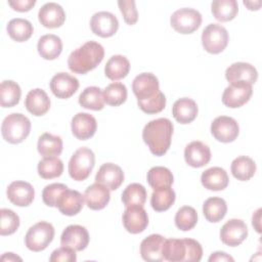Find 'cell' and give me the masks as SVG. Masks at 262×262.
<instances>
[{
  "label": "cell",
  "instance_id": "6da1fadb",
  "mask_svg": "<svg viewBox=\"0 0 262 262\" xmlns=\"http://www.w3.org/2000/svg\"><path fill=\"white\" fill-rule=\"evenodd\" d=\"M173 129L172 122L167 118L151 120L144 126L142 139L152 155L161 157L168 151L171 145Z\"/></svg>",
  "mask_w": 262,
  "mask_h": 262
},
{
  "label": "cell",
  "instance_id": "7a4b0ae2",
  "mask_svg": "<svg viewBox=\"0 0 262 262\" xmlns=\"http://www.w3.org/2000/svg\"><path fill=\"white\" fill-rule=\"evenodd\" d=\"M104 49L95 41H87L70 54L68 58L69 69L75 74H86L94 70L103 59Z\"/></svg>",
  "mask_w": 262,
  "mask_h": 262
},
{
  "label": "cell",
  "instance_id": "3957f363",
  "mask_svg": "<svg viewBox=\"0 0 262 262\" xmlns=\"http://www.w3.org/2000/svg\"><path fill=\"white\" fill-rule=\"evenodd\" d=\"M31 121L20 113H13L5 117L1 125V133L5 141L17 144L23 142L30 134Z\"/></svg>",
  "mask_w": 262,
  "mask_h": 262
},
{
  "label": "cell",
  "instance_id": "277c9868",
  "mask_svg": "<svg viewBox=\"0 0 262 262\" xmlns=\"http://www.w3.org/2000/svg\"><path fill=\"white\" fill-rule=\"evenodd\" d=\"M95 165L94 152L88 147L78 148L70 159L69 174L72 179L76 181H83L87 179Z\"/></svg>",
  "mask_w": 262,
  "mask_h": 262
},
{
  "label": "cell",
  "instance_id": "5b68a950",
  "mask_svg": "<svg viewBox=\"0 0 262 262\" xmlns=\"http://www.w3.org/2000/svg\"><path fill=\"white\" fill-rule=\"evenodd\" d=\"M54 227L51 223L40 221L29 228L25 236L26 247L33 252L45 250L54 237Z\"/></svg>",
  "mask_w": 262,
  "mask_h": 262
},
{
  "label": "cell",
  "instance_id": "8992f818",
  "mask_svg": "<svg viewBox=\"0 0 262 262\" xmlns=\"http://www.w3.org/2000/svg\"><path fill=\"white\" fill-rule=\"evenodd\" d=\"M228 40L227 30L219 24H210L203 30L202 45L209 53L218 54L222 52L226 48Z\"/></svg>",
  "mask_w": 262,
  "mask_h": 262
},
{
  "label": "cell",
  "instance_id": "52a82bcc",
  "mask_svg": "<svg viewBox=\"0 0 262 262\" xmlns=\"http://www.w3.org/2000/svg\"><path fill=\"white\" fill-rule=\"evenodd\" d=\"M172 28L180 34H191L202 24V14L193 8H180L173 12L170 17Z\"/></svg>",
  "mask_w": 262,
  "mask_h": 262
},
{
  "label": "cell",
  "instance_id": "ba28073f",
  "mask_svg": "<svg viewBox=\"0 0 262 262\" xmlns=\"http://www.w3.org/2000/svg\"><path fill=\"white\" fill-rule=\"evenodd\" d=\"M132 90L137 97V102L152 99L161 92L159 80L151 73H141L136 76L132 83Z\"/></svg>",
  "mask_w": 262,
  "mask_h": 262
},
{
  "label": "cell",
  "instance_id": "9c48e42d",
  "mask_svg": "<svg viewBox=\"0 0 262 262\" xmlns=\"http://www.w3.org/2000/svg\"><path fill=\"white\" fill-rule=\"evenodd\" d=\"M253 94V87L251 84L245 82L230 83L222 94V102L230 108L241 107L247 103Z\"/></svg>",
  "mask_w": 262,
  "mask_h": 262
},
{
  "label": "cell",
  "instance_id": "30bf717a",
  "mask_svg": "<svg viewBox=\"0 0 262 262\" xmlns=\"http://www.w3.org/2000/svg\"><path fill=\"white\" fill-rule=\"evenodd\" d=\"M211 133L214 138L223 143H229L236 139L239 133L237 122L227 116L215 118L211 124Z\"/></svg>",
  "mask_w": 262,
  "mask_h": 262
},
{
  "label": "cell",
  "instance_id": "8fae6325",
  "mask_svg": "<svg viewBox=\"0 0 262 262\" xmlns=\"http://www.w3.org/2000/svg\"><path fill=\"white\" fill-rule=\"evenodd\" d=\"M90 28L95 35L101 38H108L117 33L119 29V20L112 12L99 11L92 15L90 19Z\"/></svg>",
  "mask_w": 262,
  "mask_h": 262
},
{
  "label": "cell",
  "instance_id": "7c38bea8",
  "mask_svg": "<svg viewBox=\"0 0 262 262\" xmlns=\"http://www.w3.org/2000/svg\"><path fill=\"white\" fill-rule=\"evenodd\" d=\"M122 220L125 229L132 234H137L144 231L148 225L147 213L143 206L138 205L126 207Z\"/></svg>",
  "mask_w": 262,
  "mask_h": 262
},
{
  "label": "cell",
  "instance_id": "4fadbf2b",
  "mask_svg": "<svg viewBox=\"0 0 262 262\" xmlns=\"http://www.w3.org/2000/svg\"><path fill=\"white\" fill-rule=\"evenodd\" d=\"M248 236V227L241 219H230L223 224L220 230V239L229 247L241 245Z\"/></svg>",
  "mask_w": 262,
  "mask_h": 262
},
{
  "label": "cell",
  "instance_id": "5bb4252c",
  "mask_svg": "<svg viewBox=\"0 0 262 262\" xmlns=\"http://www.w3.org/2000/svg\"><path fill=\"white\" fill-rule=\"evenodd\" d=\"M6 194L7 199L14 206L27 207L33 203L35 198V190L31 183L16 180L8 185Z\"/></svg>",
  "mask_w": 262,
  "mask_h": 262
},
{
  "label": "cell",
  "instance_id": "9a60e30c",
  "mask_svg": "<svg viewBox=\"0 0 262 262\" xmlns=\"http://www.w3.org/2000/svg\"><path fill=\"white\" fill-rule=\"evenodd\" d=\"M78 88V79L68 73H57L52 77L50 81V89L57 98H70L77 92Z\"/></svg>",
  "mask_w": 262,
  "mask_h": 262
},
{
  "label": "cell",
  "instance_id": "2e32d148",
  "mask_svg": "<svg viewBox=\"0 0 262 262\" xmlns=\"http://www.w3.org/2000/svg\"><path fill=\"white\" fill-rule=\"evenodd\" d=\"M89 233L87 229L78 224H72L66 227L60 236L61 246L70 247L76 251H82L89 244Z\"/></svg>",
  "mask_w": 262,
  "mask_h": 262
},
{
  "label": "cell",
  "instance_id": "e0dca14e",
  "mask_svg": "<svg viewBox=\"0 0 262 262\" xmlns=\"http://www.w3.org/2000/svg\"><path fill=\"white\" fill-rule=\"evenodd\" d=\"M73 135L80 140L91 138L97 129L95 118L88 113H78L72 119L71 123Z\"/></svg>",
  "mask_w": 262,
  "mask_h": 262
},
{
  "label": "cell",
  "instance_id": "ac0fdd59",
  "mask_svg": "<svg viewBox=\"0 0 262 262\" xmlns=\"http://www.w3.org/2000/svg\"><path fill=\"white\" fill-rule=\"evenodd\" d=\"M95 181L104 185L110 190H116L124 181V172L118 165L105 163L98 169L95 175Z\"/></svg>",
  "mask_w": 262,
  "mask_h": 262
},
{
  "label": "cell",
  "instance_id": "d6986e66",
  "mask_svg": "<svg viewBox=\"0 0 262 262\" xmlns=\"http://www.w3.org/2000/svg\"><path fill=\"white\" fill-rule=\"evenodd\" d=\"M84 206V195L78 190L69 189L63 190L56 201V208L59 212L67 216H74L80 213Z\"/></svg>",
  "mask_w": 262,
  "mask_h": 262
},
{
  "label": "cell",
  "instance_id": "ffe728a7",
  "mask_svg": "<svg viewBox=\"0 0 262 262\" xmlns=\"http://www.w3.org/2000/svg\"><path fill=\"white\" fill-rule=\"evenodd\" d=\"M225 78L229 83L245 82L254 84L258 79V73L254 66L249 62H234L225 71Z\"/></svg>",
  "mask_w": 262,
  "mask_h": 262
},
{
  "label": "cell",
  "instance_id": "44dd1931",
  "mask_svg": "<svg viewBox=\"0 0 262 262\" xmlns=\"http://www.w3.org/2000/svg\"><path fill=\"white\" fill-rule=\"evenodd\" d=\"M185 162L193 168H201L207 165L211 160L210 147L202 141H191L184 149Z\"/></svg>",
  "mask_w": 262,
  "mask_h": 262
},
{
  "label": "cell",
  "instance_id": "7402d4cb",
  "mask_svg": "<svg viewBox=\"0 0 262 262\" xmlns=\"http://www.w3.org/2000/svg\"><path fill=\"white\" fill-rule=\"evenodd\" d=\"M38 18L41 25L45 28L55 29L63 25L66 20V13L59 4L55 2H48L39 9Z\"/></svg>",
  "mask_w": 262,
  "mask_h": 262
},
{
  "label": "cell",
  "instance_id": "603a6c76",
  "mask_svg": "<svg viewBox=\"0 0 262 262\" xmlns=\"http://www.w3.org/2000/svg\"><path fill=\"white\" fill-rule=\"evenodd\" d=\"M165 237L161 234H150L140 244V255L143 260L151 262L164 261L163 246Z\"/></svg>",
  "mask_w": 262,
  "mask_h": 262
},
{
  "label": "cell",
  "instance_id": "cb8c5ba5",
  "mask_svg": "<svg viewBox=\"0 0 262 262\" xmlns=\"http://www.w3.org/2000/svg\"><path fill=\"white\" fill-rule=\"evenodd\" d=\"M86 205L91 210H102L111 200L110 189L97 182L88 186L84 192Z\"/></svg>",
  "mask_w": 262,
  "mask_h": 262
},
{
  "label": "cell",
  "instance_id": "d4e9b609",
  "mask_svg": "<svg viewBox=\"0 0 262 262\" xmlns=\"http://www.w3.org/2000/svg\"><path fill=\"white\" fill-rule=\"evenodd\" d=\"M25 106L32 115L40 117L45 115L50 108V98L47 93L40 88L30 90L25 99Z\"/></svg>",
  "mask_w": 262,
  "mask_h": 262
},
{
  "label": "cell",
  "instance_id": "484cf974",
  "mask_svg": "<svg viewBox=\"0 0 262 262\" xmlns=\"http://www.w3.org/2000/svg\"><path fill=\"white\" fill-rule=\"evenodd\" d=\"M201 182L209 190H223L229 183L227 172L221 167H212L202 173Z\"/></svg>",
  "mask_w": 262,
  "mask_h": 262
},
{
  "label": "cell",
  "instance_id": "4316f807",
  "mask_svg": "<svg viewBox=\"0 0 262 262\" xmlns=\"http://www.w3.org/2000/svg\"><path fill=\"white\" fill-rule=\"evenodd\" d=\"M196 102L188 97H182L177 99L172 107V115L174 119L180 124H189L198 116Z\"/></svg>",
  "mask_w": 262,
  "mask_h": 262
},
{
  "label": "cell",
  "instance_id": "83f0119b",
  "mask_svg": "<svg viewBox=\"0 0 262 262\" xmlns=\"http://www.w3.org/2000/svg\"><path fill=\"white\" fill-rule=\"evenodd\" d=\"M37 49L41 57L47 60H53L57 58L62 51L61 39L56 35L46 34L39 39Z\"/></svg>",
  "mask_w": 262,
  "mask_h": 262
},
{
  "label": "cell",
  "instance_id": "f1b7e54d",
  "mask_svg": "<svg viewBox=\"0 0 262 262\" xmlns=\"http://www.w3.org/2000/svg\"><path fill=\"white\" fill-rule=\"evenodd\" d=\"M130 71V62L127 57L121 54L113 55L104 67L105 76L112 80L117 81L125 78Z\"/></svg>",
  "mask_w": 262,
  "mask_h": 262
},
{
  "label": "cell",
  "instance_id": "f546056e",
  "mask_svg": "<svg viewBox=\"0 0 262 262\" xmlns=\"http://www.w3.org/2000/svg\"><path fill=\"white\" fill-rule=\"evenodd\" d=\"M38 152L43 157H58L62 151V139L51 133H43L37 143Z\"/></svg>",
  "mask_w": 262,
  "mask_h": 262
},
{
  "label": "cell",
  "instance_id": "4dcf8cb0",
  "mask_svg": "<svg viewBox=\"0 0 262 262\" xmlns=\"http://www.w3.org/2000/svg\"><path fill=\"white\" fill-rule=\"evenodd\" d=\"M231 174L239 181L250 180L256 172V164L253 159L247 156L235 158L230 166Z\"/></svg>",
  "mask_w": 262,
  "mask_h": 262
},
{
  "label": "cell",
  "instance_id": "1f68e13d",
  "mask_svg": "<svg viewBox=\"0 0 262 262\" xmlns=\"http://www.w3.org/2000/svg\"><path fill=\"white\" fill-rule=\"evenodd\" d=\"M227 212L226 202L222 198L213 196L205 201L203 205V213L205 218L212 223L221 221Z\"/></svg>",
  "mask_w": 262,
  "mask_h": 262
},
{
  "label": "cell",
  "instance_id": "d6a6232c",
  "mask_svg": "<svg viewBox=\"0 0 262 262\" xmlns=\"http://www.w3.org/2000/svg\"><path fill=\"white\" fill-rule=\"evenodd\" d=\"M6 30L9 37L16 42H25L29 40L34 32L31 21L20 17L9 20Z\"/></svg>",
  "mask_w": 262,
  "mask_h": 262
},
{
  "label": "cell",
  "instance_id": "836d02e7",
  "mask_svg": "<svg viewBox=\"0 0 262 262\" xmlns=\"http://www.w3.org/2000/svg\"><path fill=\"white\" fill-rule=\"evenodd\" d=\"M79 103L82 107L92 111H100L104 107L103 92L99 87L90 86L85 88L79 95Z\"/></svg>",
  "mask_w": 262,
  "mask_h": 262
},
{
  "label": "cell",
  "instance_id": "e575fe53",
  "mask_svg": "<svg viewBox=\"0 0 262 262\" xmlns=\"http://www.w3.org/2000/svg\"><path fill=\"white\" fill-rule=\"evenodd\" d=\"M211 11L219 21L232 20L238 12V4L235 0H214L211 4Z\"/></svg>",
  "mask_w": 262,
  "mask_h": 262
},
{
  "label": "cell",
  "instance_id": "d590c367",
  "mask_svg": "<svg viewBox=\"0 0 262 262\" xmlns=\"http://www.w3.org/2000/svg\"><path fill=\"white\" fill-rule=\"evenodd\" d=\"M186 244L185 239L179 238H166L163 246L164 260L170 262L185 261Z\"/></svg>",
  "mask_w": 262,
  "mask_h": 262
},
{
  "label": "cell",
  "instance_id": "8d00e7d4",
  "mask_svg": "<svg viewBox=\"0 0 262 262\" xmlns=\"http://www.w3.org/2000/svg\"><path fill=\"white\" fill-rule=\"evenodd\" d=\"M21 90L19 85L11 80H5L0 85V103L2 107H12L19 102Z\"/></svg>",
  "mask_w": 262,
  "mask_h": 262
},
{
  "label": "cell",
  "instance_id": "74e56055",
  "mask_svg": "<svg viewBox=\"0 0 262 262\" xmlns=\"http://www.w3.org/2000/svg\"><path fill=\"white\" fill-rule=\"evenodd\" d=\"M147 182L152 187V189H159L171 186L174 181V177L172 172L162 166H156L149 169L147 172Z\"/></svg>",
  "mask_w": 262,
  "mask_h": 262
},
{
  "label": "cell",
  "instance_id": "f35d334b",
  "mask_svg": "<svg viewBox=\"0 0 262 262\" xmlns=\"http://www.w3.org/2000/svg\"><path fill=\"white\" fill-rule=\"evenodd\" d=\"M175 199L176 194L171 186L154 189L150 196V205L155 211L163 212L167 211L172 207Z\"/></svg>",
  "mask_w": 262,
  "mask_h": 262
},
{
  "label": "cell",
  "instance_id": "ab89813d",
  "mask_svg": "<svg viewBox=\"0 0 262 262\" xmlns=\"http://www.w3.org/2000/svg\"><path fill=\"white\" fill-rule=\"evenodd\" d=\"M38 174L43 179H52L59 177L63 172L62 161L58 157L43 158L38 163Z\"/></svg>",
  "mask_w": 262,
  "mask_h": 262
},
{
  "label": "cell",
  "instance_id": "60d3db41",
  "mask_svg": "<svg viewBox=\"0 0 262 262\" xmlns=\"http://www.w3.org/2000/svg\"><path fill=\"white\" fill-rule=\"evenodd\" d=\"M127 88L123 83L113 82L103 90L104 102L112 106H119L127 99Z\"/></svg>",
  "mask_w": 262,
  "mask_h": 262
},
{
  "label": "cell",
  "instance_id": "b9f144b4",
  "mask_svg": "<svg viewBox=\"0 0 262 262\" xmlns=\"http://www.w3.org/2000/svg\"><path fill=\"white\" fill-rule=\"evenodd\" d=\"M146 201V189L139 183L129 184L122 192V202L126 207L143 206Z\"/></svg>",
  "mask_w": 262,
  "mask_h": 262
},
{
  "label": "cell",
  "instance_id": "7bdbcfd3",
  "mask_svg": "<svg viewBox=\"0 0 262 262\" xmlns=\"http://www.w3.org/2000/svg\"><path fill=\"white\" fill-rule=\"evenodd\" d=\"M198 222V213L194 208L190 206L181 207L175 215V225L182 231L192 229Z\"/></svg>",
  "mask_w": 262,
  "mask_h": 262
},
{
  "label": "cell",
  "instance_id": "ee69618b",
  "mask_svg": "<svg viewBox=\"0 0 262 262\" xmlns=\"http://www.w3.org/2000/svg\"><path fill=\"white\" fill-rule=\"evenodd\" d=\"M0 234L10 235L14 233L19 227V217L18 215L10 209H1L0 210Z\"/></svg>",
  "mask_w": 262,
  "mask_h": 262
},
{
  "label": "cell",
  "instance_id": "f6af8a7d",
  "mask_svg": "<svg viewBox=\"0 0 262 262\" xmlns=\"http://www.w3.org/2000/svg\"><path fill=\"white\" fill-rule=\"evenodd\" d=\"M67 188L68 186L62 183H51L46 185L42 191V200L44 204L48 207H55L58 196Z\"/></svg>",
  "mask_w": 262,
  "mask_h": 262
},
{
  "label": "cell",
  "instance_id": "bcb514c9",
  "mask_svg": "<svg viewBox=\"0 0 262 262\" xmlns=\"http://www.w3.org/2000/svg\"><path fill=\"white\" fill-rule=\"evenodd\" d=\"M137 104H138L139 108L145 114H149V115L158 114L165 108L166 97H165L164 93L161 91L160 94L157 95L156 97H154L152 99L142 101V102H137Z\"/></svg>",
  "mask_w": 262,
  "mask_h": 262
},
{
  "label": "cell",
  "instance_id": "7dc6e473",
  "mask_svg": "<svg viewBox=\"0 0 262 262\" xmlns=\"http://www.w3.org/2000/svg\"><path fill=\"white\" fill-rule=\"evenodd\" d=\"M119 8L123 14L124 20L126 24L132 26L136 24L138 19V12L136 8L135 1L133 0H119L118 1Z\"/></svg>",
  "mask_w": 262,
  "mask_h": 262
},
{
  "label": "cell",
  "instance_id": "c3c4849f",
  "mask_svg": "<svg viewBox=\"0 0 262 262\" xmlns=\"http://www.w3.org/2000/svg\"><path fill=\"white\" fill-rule=\"evenodd\" d=\"M77 260L76 250L62 246L58 249H55L49 258L51 262H75Z\"/></svg>",
  "mask_w": 262,
  "mask_h": 262
},
{
  "label": "cell",
  "instance_id": "681fc988",
  "mask_svg": "<svg viewBox=\"0 0 262 262\" xmlns=\"http://www.w3.org/2000/svg\"><path fill=\"white\" fill-rule=\"evenodd\" d=\"M186 244L185 261L199 262L203 257V248L199 242L192 238H184Z\"/></svg>",
  "mask_w": 262,
  "mask_h": 262
},
{
  "label": "cell",
  "instance_id": "f907efd6",
  "mask_svg": "<svg viewBox=\"0 0 262 262\" xmlns=\"http://www.w3.org/2000/svg\"><path fill=\"white\" fill-rule=\"evenodd\" d=\"M9 6L16 11L19 12H26L33 8V6L36 4L35 0H14V1H8Z\"/></svg>",
  "mask_w": 262,
  "mask_h": 262
},
{
  "label": "cell",
  "instance_id": "816d5d0a",
  "mask_svg": "<svg viewBox=\"0 0 262 262\" xmlns=\"http://www.w3.org/2000/svg\"><path fill=\"white\" fill-rule=\"evenodd\" d=\"M208 260H209V262H215V261H217V262H220V261L221 262H225V261L233 262L234 261V259L230 255L226 254L225 252H221V251H217V252L212 253Z\"/></svg>",
  "mask_w": 262,
  "mask_h": 262
},
{
  "label": "cell",
  "instance_id": "f5cc1de1",
  "mask_svg": "<svg viewBox=\"0 0 262 262\" xmlns=\"http://www.w3.org/2000/svg\"><path fill=\"white\" fill-rule=\"evenodd\" d=\"M260 219H261V209H258L252 217V225L256 229L258 233L261 232V224H260Z\"/></svg>",
  "mask_w": 262,
  "mask_h": 262
},
{
  "label": "cell",
  "instance_id": "db71d44e",
  "mask_svg": "<svg viewBox=\"0 0 262 262\" xmlns=\"http://www.w3.org/2000/svg\"><path fill=\"white\" fill-rule=\"evenodd\" d=\"M2 261H21L23 259L13 253H4L1 257Z\"/></svg>",
  "mask_w": 262,
  "mask_h": 262
},
{
  "label": "cell",
  "instance_id": "11a10c76",
  "mask_svg": "<svg viewBox=\"0 0 262 262\" xmlns=\"http://www.w3.org/2000/svg\"><path fill=\"white\" fill-rule=\"evenodd\" d=\"M244 4L248 7L250 10H258L261 6V1H244Z\"/></svg>",
  "mask_w": 262,
  "mask_h": 262
}]
</instances>
